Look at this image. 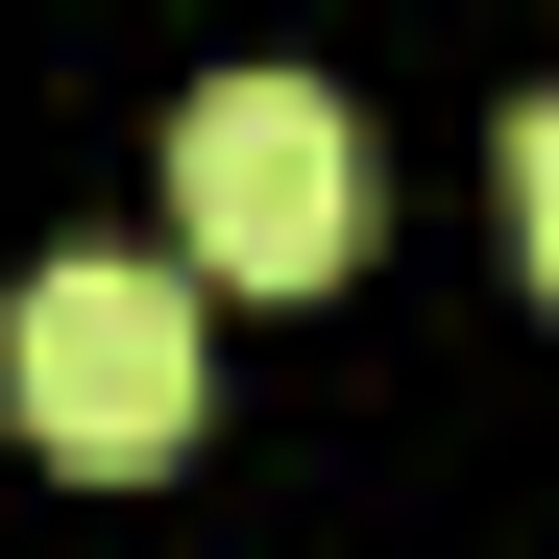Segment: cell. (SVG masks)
I'll list each match as a JSON object with an SVG mask.
<instances>
[{
	"mask_svg": "<svg viewBox=\"0 0 559 559\" xmlns=\"http://www.w3.org/2000/svg\"><path fill=\"white\" fill-rule=\"evenodd\" d=\"M511 267H535V293H559V98L511 122Z\"/></svg>",
	"mask_w": 559,
	"mask_h": 559,
	"instance_id": "3",
	"label": "cell"
},
{
	"mask_svg": "<svg viewBox=\"0 0 559 559\" xmlns=\"http://www.w3.org/2000/svg\"><path fill=\"white\" fill-rule=\"evenodd\" d=\"M0 414H25L73 487L170 462V438H195V293H170V267H25V317H0Z\"/></svg>",
	"mask_w": 559,
	"mask_h": 559,
	"instance_id": "1",
	"label": "cell"
},
{
	"mask_svg": "<svg viewBox=\"0 0 559 559\" xmlns=\"http://www.w3.org/2000/svg\"><path fill=\"white\" fill-rule=\"evenodd\" d=\"M170 219H195V267H243V293H317L365 243V122L317 73H219V98L170 122Z\"/></svg>",
	"mask_w": 559,
	"mask_h": 559,
	"instance_id": "2",
	"label": "cell"
}]
</instances>
